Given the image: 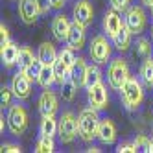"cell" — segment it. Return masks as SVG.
Returning a JSON list of instances; mask_svg holds the SVG:
<instances>
[{
	"label": "cell",
	"instance_id": "7a4b0ae2",
	"mask_svg": "<svg viewBox=\"0 0 153 153\" xmlns=\"http://www.w3.org/2000/svg\"><path fill=\"white\" fill-rule=\"evenodd\" d=\"M120 94H122V102L127 111H137L144 102V89H142L140 81L133 76H129V79L124 83V87L120 89Z\"/></svg>",
	"mask_w": 153,
	"mask_h": 153
},
{
	"label": "cell",
	"instance_id": "7bdbcfd3",
	"mask_svg": "<svg viewBox=\"0 0 153 153\" xmlns=\"http://www.w3.org/2000/svg\"><path fill=\"white\" fill-rule=\"evenodd\" d=\"M151 151H153V138H151Z\"/></svg>",
	"mask_w": 153,
	"mask_h": 153
},
{
	"label": "cell",
	"instance_id": "4fadbf2b",
	"mask_svg": "<svg viewBox=\"0 0 153 153\" xmlns=\"http://www.w3.org/2000/svg\"><path fill=\"white\" fill-rule=\"evenodd\" d=\"M39 15L41 13L35 0H19V17L24 24H33Z\"/></svg>",
	"mask_w": 153,
	"mask_h": 153
},
{
	"label": "cell",
	"instance_id": "8992f818",
	"mask_svg": "<svg viewBox=\"0 0 153 153\" xmlns=\"http://www.w3.org/2000/svg\"><path fill=\"white\" fill-rule=\"evenodd\" d=\"M89 53H91L94 63H98V65L107 63V59L111 57V45H109L107 37L105 35H96L89 45Z\"/></svg>",
	"mask_w": 153,
	"mask_h": 153
},
{
	"label": "cell",
	"instance_id": "d6986e66",
	"mask_svg": "<svg viewBox=\"0 0 153 153\" xmlns=\"http://www.w3.org/2000/svg\"><path fill=\"white\" fill-rule=\"evenodd\" d=\"M37 57H39V61L42 65H53L57 61L59 53L56 52V46H53L52 42H42L39 46V50H37Z\"/></svg>",
	"mask_w": 153,
	"mask_h": 153
},
{
	"label": "cell",
	"instance_id": "3957f363",
	"mask_svg": "<svg viewBox=\"0 0 153 153\" xmlns=\"http://www.w3.org/2000/svg\"><path fill=\"white\" fill-rule=\"evenodd\" d=\"M127 79H129V67H127V63L122 57H114L111 61V65H109V68H107L109 87L114 89V91H120Z\"/></svg>",
	"mask_w": 153,
	"mask_h": 153
},
{
	"label": "cell",
	"instance_id": "9c48e42d",
	"mask_svg": "<svg viewBox=\"0 0 153 153\" xmlns=\"http://www.w3.org/2000/svg\"><path fill=\"white\" fill-rule=\"evenodd\" d=\"M87 98H89V103L91 107H94L96 111H103L109 103V92H107V87L103 83H96L92 87L87 89Z\"/></svg>",
	"mask_w": 153,
	"mask_h": 153
},
{
	"label": "cell",
	"instance_id": "f6af8a7d",
	"mask_svg": "<svg viewBox=\"0 0 153 153\" xmlns=\"http://www.w3.org/2000/svg\"><path fill=\"white\" fill-rule=\"evenodd\" d=\"M151 31H153V30H151Z\"/></svg>",
	"mask_w": 153,
	"mask_h": 153
},
{
	"label": "cell",
	"instance_id": "4dcf8cb0",
	"mask_svg": "<svg viewBox=\"0 0 153 153\" xmlns=\"http://www.w3.org/2000/svg\"><path fill=\"white\" fill-rule=\"evenodd\" d=\"M133 144H135L137 151H151V140L146 135H138Z\"/></svg>",
	"mask_w": 153,
	"mask_h": 153
},
{
	"label": "cell",
	"instance_id": "277c9868",
	"mask_svg": "<svg viewBox=\"0 0 153 153\" xmlns=\"http://www.w3.org/2000/svg\"><path fill=\"white\" fill-rule=\"evenodd\" d=\"M6 118H7V129L13 137H19L26 131L30 116H28V111L22 105H11Z\"/></svg>",
	"mask_w": 153,
	"mask_h": 153
},
{
	"label": "cell",
	"instance_id": "603a6c76",
	"mask_svg": "<svg viewBox=\"0 0 153 153\" xmlns=\"http://www.w3.org/2000/svg\"><path fill=\"white\" fill-rule=\"evenodd\" d=\"M41 135H46V137H53L57 133V129H59V122L53 116H42L41 120Z\"/></svg>",
	"mask_w": 153,
	"mask_h": 153
},
{
	"label": "cell",
	"instance_id": "8d00e7d4",
	"mask_svg": "<svg viewBox=\"0 0 153 153\" xmlns=\"http://www.w3.org/2000/svg\"><path fill=\"white\" fill-rule=\"evenodd\" d=\"M0 151L2 153H20V146H17V144H2Z\"/></svg>",
	"mask_w": 153,
	"mask_h": 153
},
{
	"label": "cell",
	"instance_id": "74e56055",
	"mask_svg": "<svg viewBox=\"0 0 153 153\" xmlns=\"http://www.w3.org/2000/svg\"><path fill=\"white\" fill-rule=\"evenodd\" d=\"M6 41H9V30L2 22V24H0V42H6Z\"/></svg>",
	"mask_w": 153,
	"mask_h": 153
},
{
	"label": "cell",
	"instance_id": "8fae6325",
	"mask_svg": "<svg viewBox=\"0 0 153 153\" xmlns=\"http://www.w3.org/2000/svg\"><path fill=\"white\" fill-rule=\"evenodd\" d=\"M74 20L76 22L83 24L85 28H89L94 20V9H92V4L89 0H78L74 6Z\"/></svg>",
	"mask_w": 153,
	"mask_h": 153
},
{
	"label": "cell",
	"instance_id": "ffe728a7",
	"mask_svg": "<svg viewBox=\"0 0 153 153\" xmlns=\"http://www.w3.org/2000/svg\"><path fill=\"white\" fill-rule=\"evenodd\" d=\"M131 30L124 24L122 28H120L118 31H116V35L113 37V42H114V46L120 50V52H124V50H127L129 46H131Z\"/></svg>",
	"mask_w": 153,
	"mask_h": 153
},
{
	"label": "cell",
	"instance_id": "f35d334b",
	"mask_svg": "<svg viewBox=\"0 0 153 153\" xmlns=\"http://www.w3.org/2000/svg\"><path fill=\"white\" fill-rule=\"evenodd\" d=\"M50 2H52V9H61L67 0H50Z\"/></svg>",
	"mask_w": 153,
	"mask_h": 153
},
{
	"label": "cell",
	"instance_id": "7c38bea8",
	"mask_svg": "<svg viewBox=\"0 0 153 153\" xmlns=\"http://www.w3.org/2000/svg\"><path fill=\"white\" fill-rule=\"evenodd\" d=\"M126 22L122 20V17H120V11H116V9H109V11H105L103 15V31L107 37H114L116 31L122 28Z\"/></svg>",
	"mask_w": 153,
	"mask_h": 153
},
{
	"label": "cell",
	"instance_id": "44dd1931",
	"mask_svg": "<svg viewBox=\"0 0 153 153\" xmlns=\"http://www.w3.org/2000/svg\"><path fill=\"white\" fill-rule=\"evenodd\" d=\"M56 81V72H53V65H42L41 74L37 78V83L42 87V89H48V87Z\"/></svg>",
	"mask_w": 153,
	"mask_h": 153
},
{
	"label": "cell",
	"instance_id": "d6a6232c",
	"mask_svg": "<svg viewBox=\"0 0 153 153\" xmlns=\"http://www.w3.org/2000/svg\"><path fill=\"white\" fill-rule=\"evenodd\" d=\"M15 98L11 87H2V107H11V100Z\"/></svg>",
	"mask_w": 153,
	"mask_h": 153
},
{
	"label": "cell",
	"instance_id": "e0dca14e",
	"mask_svg": "<svg viewBox=\"0 0 153 153\" xmlns=\"http://www.w3.org/2000/svg\"><path fill=\"white\" fill-rule=\"evenodd\" d=\"M98 138L103 144H114L116 140V126L113 120L103 118L100 120V127H98Z\"/></svg>",
	"mask_w": 153,
	"mask_h": 153
},
{
	"label": "cell",
	"instance_id": "ee69618b",
	"mask_svg": "<svg viewBox=\"0 0 153 153\" xmlns=\"http://www.w3.org/2000/svg\"><path fill=\"white\" fill-rule=\"evenodd\" d=\"M151 13H153V6H151Z\"/></svg>",
	"mask_w": 153,
	"mask_h": 153
},
{
	"label": "cell",
	"instance_id": "30bf717a",
	"mask_svg": "<svg viewBox=\"0 0 153 153\" xmlns=\"http://www.w3.org/2000/svg\"><path fill=\"white\" fill-rule=\"evenodd\" d=\"M11 91H13V94H15V98L17 100H28V98L31 96V79L28 78V76L24 74V72H17L13 78H11Z\"/></svg>",
	"mask_w": 153,
	"mask_h": 153
},
{
	"label": "cell",
	"instance_id": "f1b7e54d",
	"mask_svg": "<svg viewBox=\"0 0 153 153\" xmlns=\"http://www.w3.org/2000/svg\"><path fill=\"white\" fill-rule=\"evenodd\" d=\"M41 68H42V63L39 61V57L30 65V67L26 68V70H20V72H24L28 78L31 79V81H37V78H39V74H41Z\"/></svg>",
	"mask_w": 153,
	"mask_h": 153
},
{
	"label": "cell",
	"instance_id": "9a60e30c",
	"mask_svg": "<svg viewBox=\"0 0 153 153\" xmlns=\"http://www.w3.org/2000/svg\"><path fill=\"white\" fill-rule=\"evenodd\" d=\"M19 46L15 45L13 41H6V42H0V57H2V63L6 68H11L17 65L19 59Z\"/></svg>",
	"mask_w": 153,
	"mask_h": 153
},
{
	"label": "cell",
	"instance_id": "836d02e7",
	"mask_svg": "<svg viewBox=\"0 0 153 153\" xmlns=\"http://www.w3.org/2000/svg\"><path fill=\"white\" fill-rule=\"evenodd\" d=\"M35 2H37V7H39L41 15H46L52 9V2H50V0H35Z\"/></svg>",
	"mask_w": 153,
	"mask_h": 153
},
{
	"label": "cell",
	"instance_id": "5b68a950",
	"mask_svg": "<svg viewBox=\"0 0 153 153\" xmlns=\"http://www.w3.org/2000/svg\"><path fill=\"white\" fill-rule=\"evenodd\" d=\"M57 135H59L61 144H72L74 138L79 135V129H78V116H76L74 113L67 111V113L61 114Z\"/></svg>",
	"mask_w": 153,
	"mask_h": 153
},
{
	"label": "cell",
	"instance_id": "52a82bcc",
	"mask_svg": "<svg viewBox=\"0 0 153 153\" xmlns=\"http://www.w3.org/2000/svg\"><path fill=\"white\" fill-rule=\"evenodd\" d=\"M124 22H126V26L131 30V33H133V35H140L142 31H144V28H146L148 17H146L144 9H142L140 6H133V7L127 9Z\"/></svg>",
	"mask_w": 153,
	"mask_h": 153
},
{
	"label": "cell",
	"instance_id": "d4e9b609",
	"mask_svg": "<svg viewBox=\"0 0 153 153\" xmlns=\"http://www.w3.org/2000/svg\"><path fill=\"white\" fill-rule=\"evenodd\" d=\"M102 70L98 67V63L94 65H89V68H87V79H85V87L89 89V87L96 85V83H102Z\"/></svg>",
	"mask_w": 153,
	"mask_h": 153
},
{
	"label": "cell",
	"instance_id": "6da1fadb",
	"mask_svg": "<svg viewBox=\"0 0 153 153\" xmlns=\"http://www.w3.org/2000/svg\"><path fill=\"white\" fill-rule=\"evenodd\" d=\"M98 127H100V116L94 107H85L78 116V129L79 138L85 142H92L98 138Z\"/></svg>",
	"mask_w": 153,
	"mask_h": 153
},
{
	"label": "cell",
	"instance_id": "ba28073f",
	"mask_svg": "<svg viewBox=\"0 0 153 153\" xmlns=\"http://www.w3.org/2000/svg\"><path fill=\"white\" fill-rule=\"evenodd\" d=\"M37 107H39L41 116H56L57 109H59V98H57V94L53 92V91H50V87H48L46 91L41 92Z\"/></svg>",
	"mask_w": 153,
	"mask_h": 153
},
{
	"label": "cell",
	"instance_id": "ab89813d",
	"mask_svg": "<svg viewBox=\"0 0 153 153\" xmlns=\"http://www.w3.org/2000/svg\"><path fill=\"white\" fill-rule=\"evenodd\" d=\"M6 126H7V118H4V114H2V116H0V131H2V133H4Z\"/></svg>",
	"mask_w": 153,
	"mask_h": 153
},
{
	"label": "cell",
	"instance_id": "83f0119b",
	"mask_svg": "<svg viewBox=\"0 0 153 153\" xmlns=\"http://www.w3.org/2000/svg\"><path fill=\"white\" fill-rule=\"evenodd\" d=\"M53 72H56V81H57L59 85L70 76V68L67 67V63H65L61 57H57V61L53 63Z\"/></svg>",
	"mask_w": 153,
	"mask_h": 153
},
{
	"label": "cell",
	"instance_id": "60d3db41",
	"mask_svg": "<svg viewBox=\"0 0 153 153\" xmlns=\"http://www.w3.org/2000/svg\"><path fill=\"white\" fill-rule=\"evenodd\" d=\"M140 2L144 4V6H148V7H151V6H153V0H140Z\"/></svg>",
	"mask_w": 153,
	"mask_h": 153
},
{
	"label": "cell",
	"instance_id": "ac0fdd59",
	"mask_svg": "<svg viewBox=\"0 0 153 153\" xmlns=\"http://www.w3.org/2000/svg\"><path fill=\"white\" fill-rule=\"evenodd\" d=\"M87 68H89V65L85 63L83 57H78L74 63V67L70 68V78L74 79V83L79 87H85V79H87Z\"/></svg>",
	"mask_w": 153,
	"mask_h": 153
},
{
	"label": "cell",
	"instance_id": "cb8c5ba5",
	"mask_svg": "<svg viewBox=\"0 0 153 153\" xmlns=\"http://www.w3.org/2000/svg\"><path fill=\"white\" fill-rule=\"evenodd\" d=\"M35 59H37V56H33V52H31L30 48H26V46H22V48L19 50V59H17L19 70H26Z\"/></svg>",
	"mask_w": 153,
	"mask_h": 153
},
{
	"label": "cell",
	"instance_id": "4316f807",
	"mask_svg": "<svg viewBox=\"0 0 153 153\" xmlns=\"http://www.w3.org/2000/svg\"><path fill=\"white\" fill-rule=\"evenodd\" d=\"M56 149V142H53V137H46V135H41L37 144H35V151L37 153H52Z\"/></svg>",
	"mask_w": 153,
	"mask_h": 153
},
{
	"label": "cell",
	"instance_id": "484cf974",
	"mask_svg": "<svg viewBox=\"0 0 153 153\" xmlns=\"http://www.w3.org/2000/svg\"><path fill=\"white\" fill-rule=\"evenodd\" d=\"M140 78L148 87H153V57H146L140 67Z\"/></svg>",
	"mask_w": 153,
	"mask_h": 153
},
{
	"label": "cell",
	"instance_id": "5bb4252c",
	"mask_svg": "<svg viewBox=\"0 0 153 153\" xmlns=\"http://www.w3.org/2000/svg\"><path fill=\"white\" fill-rule=\"evenodd\" d=\"M85 26L79 24V22H76L74 20V24L68 31V37H67V46H70L72 50H81L85 46V41H87V35H85Z\"/></svg>",
	"mask_w": 153,
	"mask_h": 153
},
{
	"label": "cell",
	"instance_id": "d590c367",
	"mask_svg": "<svg viewBox=\"0 0 153 153\" xmlns=\"http://www.w3.org/2000/svg\"><path fill=\"white\" fill-rule=\"evenodd\" d=\"M116 151L118 153H135L137 151V148H135V144H118V148H116Z\"/></svg>",
	"mask_w": 153,
	"mask_h": 153
},
{
	"label": "cell",
	"instance_id": "2e32d148",
	"mask_svg": "<svg viewBox=\"0 0 153 153\" xmlns=\"http://www.w3.org/2000/svg\"><path fill=\"white\" fill-rule=\"evenodd\" d=\"M70 28H72V24L68 22V19L65 17V15L59 13V15L53 17V20H52V33H53V37H56L59 42L67 41Z\"/></svg>",
	"mask_w": 153,
	"mask_h": 153
},
{
	"label": "cell",
	"instance_id": "e575fe53",
	"mask_svg": "<svg viewBox=\"0 0 153 153\" xmlns=\"http://www.w3.org/2000/svg\"><path fill=\"white\" fill-rule=\"evenodd\" d=\"M109 2H111V7L116 9V11H124L129 6V0H109Z\"/></svg>",
	"mask_w": 153,
	"mask_h": 153
},
{
	"label": "cell",
	"instance_id": "7402d4cb",
	"mask_svg": "<svg viewBox=\"0 0 153 153\" xmlns=\"http://www.w3.org/2000/svg\"><path fill=\"white\" fill-rule=\"evenodd\" d=\"M59 87H61V89H59V91H61V98H63L65 102H72L74 98H76V92H78V89H79V87L74 83V79L70 78V76H68V78L65 79Z\"/></svg>",
	"mask_w": 153,
	"mask_h": 153
},
{
	"label": "cell",
	"instance_id": "f546056e",
	"mask_svg": "<svg viewBox=\"0 0 153 153\" xmlns=\"http://www.w3.org/2000/svg\"><path fill=\"white\" fill-rule=\"evenodd\" d=\"M76 50H72L70 46H67V48H63L61 52H59V57L65 61V63H67V67L68 68H72L74 67V63H76V59H78V57H76V53H74Z\"/></svg>",
	"mask_w": 153,
	"mask_h": 153
},
{
	"label": "cell",
	"instance_id": "b9f144b4",
	"mask_svg": "<svg viewBox=\"0 0 153 153\" xmlns=\"http://www.w3.org/2000/svg\"><path fill=\"white\" fill-rule=\"evenodd\" d=\"M87 151H89V153H98V151H100V148H96V146H92V148H89V149H87Z\"/></svg>",
	"mask_w": 153,
	"mask_h": 153
},
{
	"label": "cell",
	"instance_id": "1f68e13d",
	"mask_svg": "<svg viewBox=\"0 0 153 153\" xmlns=\"http://www.w3.org/2000/svg\"><path fill=\"white\" fill-rule=\"evenodd\" d=\"M137 53L142 57H148L151 53V46H149V41L148 39H138L137 41Z\"/></svg>",
	"mask_w": 153,
	"mask_h": 153
}]
</instances>
